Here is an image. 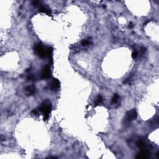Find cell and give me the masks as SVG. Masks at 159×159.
<instances>
[{
	"instance_id": "obj_1",
	"label": "cell",
	"mask_w": 159,
	"mask_h": 159,
	"mask_svg": "<svg viewBox=\"0 0 159 159\" xmlns=\"http://www.w3.org/2000/svg\"><path fill=\"white\" fill-rule=\"evenodd\" d=\"M52 109V104L49 100L44 101L41 105L39 108V110L40 113H42L44 115V119L45 121H47L49 118V115L50 114Z\"/></svg>"
},
{
	"instance_id": "obj_2",
	"label": "cell",
	"mask_w": 159,
	"mask_h": 159,
	"mask_svg": "<svg viewBox=\"0 0 159 159\" xmlns=\"http://www.w3.org/2000/svg\"><path fill=\"white\" fill-rule=\"evenodd\" d=\"M137 117V111L135 109H132L131 110L129 111L126 113V116H125L124 119V121L125 123H129L131 121L136 119Z\"/></svg>"
},
{
	"instance_id": "obj_3",
	"label": "cell",
	"mask_w": 159,
	"mask_h": 159,
	"mask_svg": "<svg viewBox=\"0 0 159 159\" xmlns=\"http://www.w3.org/2000/svg\"><path fill=\"white\" fill-rule=\"evenodd\" d=\"M34 51L36 54L38 55L39 57L44 58L45 57V49L43 45L40 43L36 44L34 45Z\"/></svg>"
},
{
	"instance_id": "obj_4",
	"label": "cell",
	"mask_w": 159,
	"mask_h": 159,
	"mask_svg": "<svg viewBox=\"0 0 159 159\" xmlns=\"http://www.w3.org/2000/svg\"><path fill=\"white\" fill-rule=\"evenodd\" d=\"M50 77H51V70H50V66L45 65L42 70V79H49Z\"/></svg>"
},
{
	"instance_id": "obj_5",
	"label": "cell",
	"mask_w": 159,
	"mask_h": 159,
	"mask_svg": "<svg viewBox=\"0 0 159 159\" xmlns=\"http://www.w3.org/2000/svg\"><path fill=\"white\" fill-rule=\"evenodd\" d=\"M60 88V81H59V80L57 78H54L52 81L51 84H50V88L53 91H55V90H59Z\"/></svg>"
},
{
	"instance_id": "obj_6",
	"label": "cell",
	"mask_w": 159,
	"mask_h": 159,
	"mask_svg": "<svg viewBox=\"0 0 159 159\" xmlns=\"http://www.w3.org/2000/svg\"><path fill=\"white\" fill-rule=\"evenodd\" d=\"M149 154H149V152L147 151V150H144L137 154V155L136 156V159H148L149 157Z\"/></svg>"
},
{
	"instance_id": "obj_7",
	"label": "cell",
	"mask_w": 159,
	"mask_h": 159,
	"mask_svg": "<svg viewBox=\"0 0 159 159\" xmlns=\"http://www.w3.org/2000/svg\"><path fill=\"white\" fill-rule=\"evenodd\" d=\"M53 49L51 47H47L45 49V57L51 59L52 57Z\"/></svg>"
},
{
	"instance_id": "obj_8",
	"label": "cell",
	"mask_w": 159,
	"mask_h": 159,
	"mask_svg": "<svg viewBox=\"0 0 159 159\" xmlns=\"http://www.w3.org/2000/svg\"><path fill=\"white\" fill-rule=\"evenodd\" d=\"M26 91L28 95H32L36 93V88L34 86H28L26 88Z\"/></svg>"
},
{
	"instance_id": "obj_9",
	"label": "cell",
	"mask_w": 159,
	"mask_h": 159,
	"mask_svg": "<svg viewBox=\"0 0 159 159\" xmlns=\"http://www.w3.org/2000/svg\"><path fill=\"white\" fill-rule=\"evenodd\" d=\"M39 11L41 12V13H44L47 14V15H51V11H50V9H49V8H47L45 6H40L39 8Z\"/></svg>"
},
{
	"instance_id": "obj_10",
	"label": "cell",
	"mask_w": 159,
	"mask_h": 159,
	"mask_svg": "<svg viewBox=\"0 0 159 159\" xmlns=\"http://www.w3.org/2000/svg\"><path fill=\"white\" fill-rule=\"evenodd\" d=\"M137 145L139 147L141 148V149H145V147H146V144H145V142L142 140H139L137 142Z\"/></svg>"
},
{
	"instance_id": "obj_11",
	"label": "cell",
	"mask_w": 159,
	"mask_h": 159,
	"mask_svg": "<svg viewBox=\"0 0 159 159\" xmlns=\"http://www.w3.org/2000/svg\"><path fill=\"white\" fill-rule=\"evenodd\" d=\"M103 96H102L101 95H99L98 96H97V98H96V100H95V105H98L99 104H100V103H101L102 102H103Z\"/></svg>"
},
{
	"instance_id": "obj_12",
	"label": "cell",
	"mask_w": 159,
	"mask_h": 159,
	"mask_svg": "<svg viewBox=\"0 0 159 159\" xmlns=\"http://www.w3.org/2000/svg\"><path fill=\"white\" fill-rule=\"evenodd\" d=\"M119 96L118 95V94H115V95H114L113 97L112 98V100H111L112 103H113V104H116V103H117L118 102V101H119Z\"/></svg>"
},
{
	"instance_id": "obj_13",
	"label": "cell",
	"mask_w": 159,
	"mask_h": 159,
	"mask_svg": "<svg viewBox=\"0 0 159 159\" xmlns=\"http://www.w3.org/2000/svg\"><path fill=\"white\" fill-rule=\"evenodd\" d=\"M89 44H90V41L87 39L83 40H82V42H81V45H82L83 46H87Z\"/></svg>"
},
{
	"instance_id": "obj_14",
	"label": "cell",
	"mask_w": 159,
	"mask_h": 159,
	"mask_svg": "<svg viewBox=\"0 0 159 159\" xmlns=\"http://www.w3.org/2000/svg\"><path fill=\"white\" fill-rule=\"evenodd\" d=\"M137 56H138V52L135 50L134 52H133V53H132V58H133V59H136V57H137Z\"/></svg>"
},
{
	"instance_id": "obj_15",
	"label": "cell",
	"mask_w": 159,
	"mask_h": 159,
	"mask_svg": "<svg viewBox=\"0 0 159 159\" xmlns=\"http://www.w3.org/2000/svg\"><path fill=\"white\" fill-rule=\"evenodd\" d=\"M39 3H40V2L37 1H34L32 2V4H33L34 6H38L39 4Z\"/></svg>"
},
{
	"instance_id": "obj_16",
	"label": "cell",
	"mask_w": 159,
	"mask_h": 159,
	"mask_svg": "<svg viewBox=\"0 0 159 159\" xmlns=\"http://www.w3.org/2000/svg\"><path fill=\"white\" fill-rule=\"evenodd\" d=\"M129 27H130V28H132V27H134V25L132 23H130V24L129 25Z\"/></svg>"
}]
</instances>
